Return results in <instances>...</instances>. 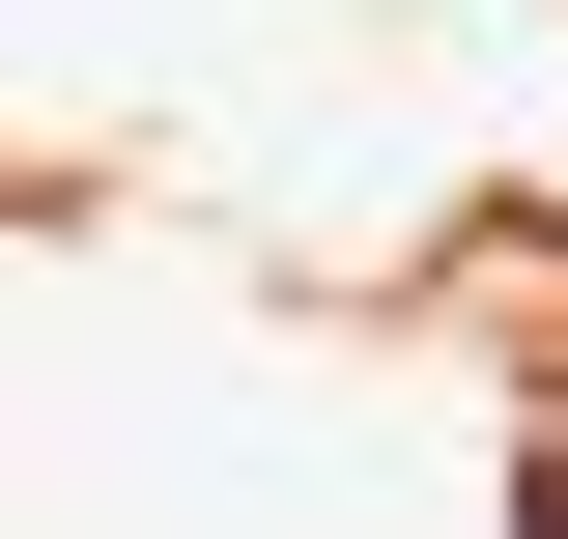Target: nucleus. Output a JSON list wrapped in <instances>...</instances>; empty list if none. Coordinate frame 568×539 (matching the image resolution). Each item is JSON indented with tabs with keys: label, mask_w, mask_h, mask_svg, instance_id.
<instances>
[{
	"label": "nucleus",
	"mask_w": 568,
	"mask_h": 539,
	"mask_svg": "<svg viewBox=\"0 0 568 539\" xmlns=\"http://www.w3.org/2000/svg\"><path fill=\"white\" fill-rule=\"evenodd\" d=\"M511 539H568V455H540V482H511Z\"/></svg>",
	"instance_id": "obj_1"
}]
</instances>
